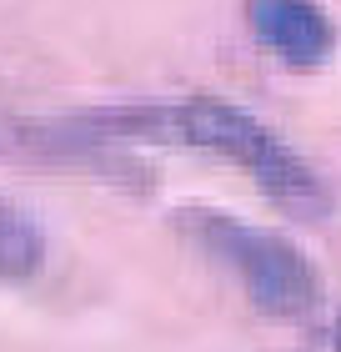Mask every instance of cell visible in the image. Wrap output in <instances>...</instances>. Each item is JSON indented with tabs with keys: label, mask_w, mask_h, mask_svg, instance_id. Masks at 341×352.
<instances>
[{
	"label": "cell",
	"mask_w": 341,
	"mask_h": 352,
	"mask_svg": "<svg viewBox=\"0 0 341 352\" xmlns=\"http://www.w3.org/2000/svg\"><path fill=\"white\" fill-rule=\"evenodd\" d=\"M45 136L75 141V146H106V141H156V146H196L221 162H231L296 217H327L331 191L327 182L271 131L256 121L246 106L221 101V96H186L171 106H121V111H95L80 121L45 126Z\"/></svg>",
	"instance_id": "6da1fadb"
},
{
	"label": "cell",
	"mask_w": 341,
	"mask_h": 352,
	"mask_svg": "<svg viewBox=\"0 0 341 352\" xmlns=\"http://www.w3.org/2000/svg\"><path fill=\"white\" fill-rule=\"evenodd\" d=\"M171 221L191 247H201L221 272H231L261 317L301 322L321 307V272L291 236L236 221L226 212H211V206H181Z\"/></svg>",
	"instance_id": "7a4b0ae2"
},
{
	"label": "cell",
	"mask_w": 341,
	"mask_h": 352,
	"mask_svg": "<svg viewBox=\"0 0 341 352\" xmlns=\"http://www.w3.org/2000/svg\"><path fill=\"white\" fill-rule=\"evenodd\" d=\"M251 41L291 71H316L336 51V25L321 0H241Z\"/></svg>",
	"instance_id": "3957f363"
},
{
	"label": "cell",
	"mask_w": 341,
	"mask_h": 352,
	"mask_svg": "<svg viewBox=\"0 0 341 352\" xmlns=\"http://www.w3.org/2000/svg\"><path fill=\"white\" fill-rule=\"evenodd\" d=\"M45 262V232L21 206L0 201V282H30Z\"/></svg>",
	"instance_id": "277c9868"
},
{
	"label": "cell",
	"mask_w": 341,
	"mask_h": 352,
	"mask_svg": "<svg viewBox=\"0 0 341 352\" xmlns=\"http://www.w3.org/2000/svg\"><path fill=\"white\" fill-rule=\"evenodd\" d=\"M331 347L341 352V317H336V327H331Z\"/></svg>",
	"instance_id": "5b68a950"
}]
</instances>
